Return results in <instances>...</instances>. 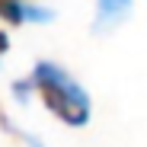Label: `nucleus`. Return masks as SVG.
Masks as SVG:
<instances>
[{
  "mask_svg": "<svg viewBox=\"0 0 147 147\" xmlns=\"http://www.w3.org/2000/svg\"><path fill=\"white\" fill-rule=\"evenodd\" d=\"M32 86L42 96L55 118H61L70 128H83L90 121V96L70 74L51 61H38L32 67Z\"/></svg>",
  "mask_w": 147,
  "mask_h": 147,
  "instance_id": "1",
  "label": "nucleus"
},
{
  "mask_svg": "<svg viewBox=\"0 0 147 147\" xmlns=\"http://www.w3.org/2000/svg\"><path fill=\"white\" fill-rule=\"evenodd\" d=\"M96 3H99V13H96V29L99 32L115 29L131 10V0H96Z\"/></svg>",
  "mask_w": 147,
  "mask_h": 147,
  "instance_id": "2",
  "label": "nucleus"
},
{
  "mask_svg": "<svg viewBox=\"0 0 147 147\" xmlns=\"http://www.w3.org/2000/svg\"><path fill=\"white\" fill-rule=\"evenodd\" d=\"M0 128H3V131H7V134H13V138H19V141H22V144H29V147H45V144H42V141H38V138H32V134H29V131H22V128H19V125H13V121H10V118H7V115H3V109H0Z\"/></svg>",
  "mask_w": 147,
  "mask_h": 147,
  "instance_id": "3",
  "label": "nucleus"
},
{
  "mask_svg": "<svg viewBox=\"0 0 147 147\" xmlns=\"http://www.w3.org/2000/svg\"><path fill=\"white\" fill-rule=\"evenodd\" d=\"M26 19H29V22H51L55 13L45 10V7H38L35 0H32V3H26Z\"/></svg>",
  "mask_w": 147,
  "mask_h": 147,
  "instance_id": "4",
  "label": "nucleus"
},
{
  "mask_svg": "<svg viewBox=\"0 0 147 147\" xmlns=\"http://www.w3.org/2000/svg\"><path fill=\"white\" fill-rule=\"evenodd\" d=\"M7 48H10V38H7V32H3V29H0V58L7 55Z\"/></svg>",
  "mask_w": 147,
  "mask_h": 147,
  "instance_id": "5",
  "label": "nucleus"
},
{
  "mask_svg": "<svg viewBox=\"0 0 147 147\" xmlns=\"http://www.w3.org/2000/svg\"><path fill=\"white\" fill-rule=\"evenodd\" d=\"M0 7H3V0H0Z\"/></svg>",
  "mask_w": 147,
  "mask_h": 147,
  "instance_id": "6",
  "label": "nucleus"
}]
</instances>
